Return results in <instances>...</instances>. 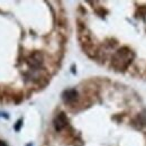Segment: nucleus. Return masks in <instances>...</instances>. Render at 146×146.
<instances>
[{"mask_svg": "<svg viewBox=\"0 0 146 146\" xmlns=\"http://www.w3.org/2000/svg\"><path fill=\"white\" fill-rule=\"evenodd\" d=\"M68 125V118L64 112H60L54 119V127L56 130H62Z\"/></svg>", "mask_w": 146, "mask_h": 146, "instance_id": "7ed1b4c3", "label": "nucleus"}, {"mask_svg": "<svg viewBox=\"0 0 146 146\" xmlns=\"http://www.w3.org/2000/svg\"><path fill=\"white\" fill-rule=\"evenodd\" d=\"M0 146H8V145H7V144H6L3 141H0Z\"/></svg>", "mask_w": 146, "mask_h": 146, "instance_id": "423d86ee", "label": "nucleus"}, {"mask_svg": "<svg viewBox=\"0 0 146 146\" xmlns=\"http://www.w3.org/2000/svg\"><path fill=\"white\" fill-rule=\"evenodd\" d=\"M27 146H32V144H28V145H27Z\"/></svg>", "mask_w": 146, "mask_h": 146, "instance_id": "0eeeda50", "label": "nucleus"}, {"mask_svg": "<svg viewBox=\"0 0 146 146\" xmlns=\"http://www.w3.org/2000/svg\"><path fill=\"white\" fill-rule=\"evenodd\" d=\"M131 60H133V53L128 48H121L113 56L112 63H113V65L116 68L125 69L130 64Z\"/></svg>", "mask_w": 146, "mask_h": 146, "instance_id": "f257e3e1", "label": "nucleus"}, {"mask_svg": "<svg viewBox=\"0 0 146 146\" xmlns=\"http://www.w3.org/2000/svg\"><path fill=\"white\" fill-rule=\"evenodd\" d=\"M27 63L31 68L33 69H38L42 63H43V55L40 52H34L33 54L31 55V57L27 60Z\"/></svg>", "mask_w": 146, "mask_h": 146, "instance_id": "f03ea898", "label": "nucleus"}, {"mask_svg": "<svg viewBox=\"0 0 146 146\" xmlns=\"http://www.w3.org/2000/svg\"><path fill=\"white\" fill-rule=\"evenodd\" d=\"M62 97H63V100H64L65 102L70 104V102H73V101L76 100V98H78V92H76V90H74V89H69V90L63 92V96H62Z\"/></svg>", "mask_w": 146, "mask_h": 146, "instance_id": "20e7f679", "label": "nucleus"}, {"mask_svg": "<svg viewBox=\"0 0 146 146\" xmlns=\"http://www.w3.org/2000/svg\"><path fill=\"white\" fill-rule=\"evenodd\" d=\"M21 125H23V120H18V123L15 125V130H16V131H18L19 128H20V126H21Z\"/></svg>", "mask_w": 146, "mask_h": 146, "instance_id": "39448f33", "label": "nucleus"}]
</instances>
